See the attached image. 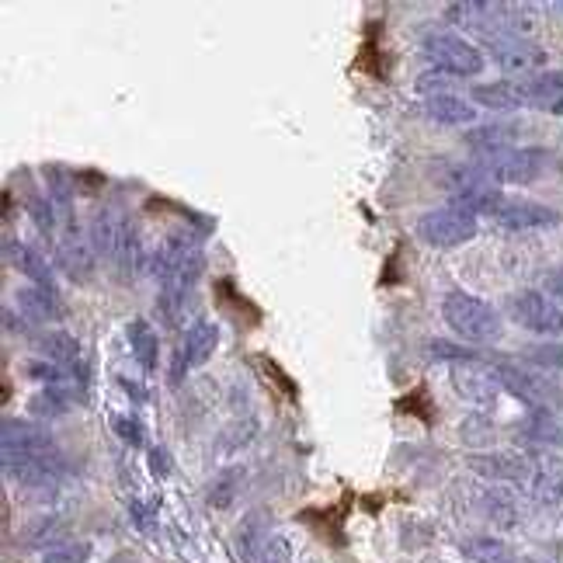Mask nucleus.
I'll use <instances>...</instances> for the list:
<instances>
[{
    "mask_svg": "<svg viewBox=\"0 0 563 563\" xmlns=\"http://www.w3.org/2000/svg\"><path fill=\"white\" fill-rule=\"evenodd\" d=\"M491 53L504 73H536L546 67V49L529 39H515V35H494Z\"/></svg>",
    "mask_w": 563,
    "mask_h": 563,
    "instance_id": "9b49d317",
    "label": "nucleus"
},
{
    "mask_svg": "<svg viewBox=\"0 0 563 563\" xmlns=\"http://www.w3.org/2000/svg\"><path fill=\"white\" fill-rule=\"evenodd\" d=\"M515 140H518L515 122H484V126H473L470 133H466V146H473V150L484 153V157L511 150Z\"/></svg>",
    "mask_w": 563,
    "mask_h": 563,
    "instance_id": "f3484780",
    "label": "nucleus"
},
{
    "mask_svg": "<svg viewBox=\"0 0 563 563\" xmlns=\"http://www.w3.org/2000/svg\"><path fill=\"white\" fill-rule=\"evenodd\" d=\"M525 358L543 369H563V345H536V348H525Z\"/></svg>",
    "mask_w": 563,
    "mask_h": 563,
    "instance_id": "72a5a7b5",
    "label": "nucleus"
},
{
    "mask_svg": "<svg viewBox=\"0 0 563 563\" xmlns=\"http://www.w3.org/2000/svg\"><path fill=\"white\" fill-rule=\"evenodd\" d=\"M49 195H53V202L60 209H67L70 206V181H73V174H67L63 167H49Z\"/></svg>",
    "mask_w": 563,
    "mask_h": 563,
    "instance_id": "473e14b6",
    "label": "nucleus"
},
{
    "mask_svg": "<svg viewBox=\"0 0 563 563\" xmlns=\"http://www.w3.org/2000/svg\"><path fill=\"white\" fill-rule=\"evenodd\" d=\"M470 101L491 112H515V108H529V80H491V84H477L470 91Z\"/></svg>",
    "mask_w": 563,
    "mask_h": 563,
    "instance_id": "4468645a",
    "label": "nucleus"
},
{
    "mask_svg": "<svg viewBox=\"0 0 563 563\" xmlns=\"http://www.w3.org/2000/svg\"><path fill=\"white\" fill-rule=\"evenodd\" d=\"M240 480H244V473L240 470H223L219 477H212V484L206 491L209 508H219V511L230 508L233 497H237V491H240Z\"/></svg>",
    "mask_w": 563,
    "mask_h": 563,
    "instance_id": "a878e982",
    "label": "nucleus"
},
{
    "mask_svg": "<svg viewBox=\"0 0 563 563\" xmlns=\"http://www.w3.org/2000/svg\"><path fill=\"white\" fill-rule=\"evenodd\" d=\"M0 431H4V456L60 459V452H56L53 438H49L42 428H35V424L7 418V421H4V428H0Z\"/></svg>",
    "mask_w": 563,
    "mask_h": 563,
    "instance_id": "f8f14e48",
    "label": "nucleus"
},
{
    "mask_svg": "<svg viewBox=\"0 0 563 563\" xmlns=\"http://www.w3.org/2000/svg\"><path fill=\"white\" fill-rule=\"evenodd\" d=\"M424 112L428 119L442 122V126H470L477 119V105L473 101H463L459 94H438V98L424 101Z\"/></svg>",
    "mask_w": 563,
    "mask_h": 563,
    "instance_id": "aec40b11",
    "label": "nucleus"
},
{
    "mask_svg": "<svg viewBox=\"0 0 563 563\" xmlns=\"http://www.w3.org/2000/svg\"><path fill=\"white\" fill-rule=\"evenodd\" d=\"M466 557H470L473 563H508L511 553L501 539L480 536V539H470V543H466Z\"/></svg>",
    "mask_w": 563,
    "mask_h": 563,
    "instance_id": "bb28decb",
    "label": "nucleus"
},
{
    "mask_svg": "<svg viewBox=\"0 0 563 563\" xmlns=\"http://www.w3.org/2000/svg\"><path fill=\"white\" fill-rule=\"evenodd\" d=\"M497 376L508 393H515L518 400H525L529 407H543V383L532 379L529 372L515 369V365H497Z\"/></svg>",
    "mask_w": 563,
    "mask_h": 563,
    "instance_id": "393cba45",
    "label": "nucleus"
},
{
    "mask_svg": "<svg viewBox=\"0 0 563 563\" xmlns=\"http://www.w3.org/2000/svg\"><path fill=\"white\" fill-rule=\"evenodd\" d=\"M484 515L491 518L497 529H515L522 511H518V497L508 487H494V491H484Z\"/></svg>",
    "mask_w": 563,
    "mask_h": 563,
    "instance_id": "5701e85b",
    "label": "nucleus"
},
{
    "mask_svg": "<svg viewBox=\"0 0 563 563\" xmlns=\"http://www.w3.org/2000/svg\"><path fill=\"white\" fill-rule=\"evenodd\" d=\"M67 407H70V397L63 390H42V393H35V397H32V414H35V418H46V421L63 418V414H67Z\"/></svg>",
    "mask_w": 563,
    "mask_h": 563,
    "instance_id": "c85d7f7f",
    "label": "nucleus"
},
{
    "mask_svg": "<svg viewBox=\"0 0 563 563\" xmlns=\"http://www.w3.org/2000/svg\"><path fill=\"white\" fill-rule=\"evenodd\" d=\"M268 532H265V511H251V515L244 518V525H240L237 532V550L240 557L247 563H261V550H265L268 543Z\"/></svg>",
    "mask_w": 563,
    "mask_h": 563,
    "instance_id": "b1692460",
    "label": "nucleus"
},
{
    "mask_svg": "<svg viewBox=\"0 0 563 563\" xmlns=\"http://www.w3.org/2000/svg\"><path fill=\"white\" fill-rule=\"evenodd\" d=\"M543 292L563 310V268H550V272L543 275Z\"/></svg>",
    "mask_w": 563,
    "mask_h": 563,
    "instance_id": "4c0bfd02",
    "label": "nucleus"
},
{
    "mask_svg": "<svg viewBox=\"0 0 563 563\" xmlns=\"http://www.w3.org/2000/svg\"><path fill=\"white\" fill-rule=\"evenodd\" d=\"M553 7H557V11H563V4H553Z\"/></svg>",
    "mask_w": 563,
    "mask_h": 563,
    "instance_id": "a19ab883",
    "label": "nucleus"
},
{
    "mask_svg": "<svg viewBox=\"0 0 563 563\" xmlns=\"http://www.w3.org/2000/svg\"><path fill=\"white\" fill-rule=\"evenodd\" d=\"M91 244H94V251H98V258L112 261V265L119 268L122 279H136L140 268H150V254H146L140 230H136L119 209H105L94 216Z\"/></svg>",
    "mask_w": 563,
    "mask_h": 563,
    "instance_id": "f257e3e1",
    "label": "nucleus"
},
{
    "mask_svg": "<svg viewBox=\"0 0 563 563\" xmlns=\"http://www.w3.org/2000/svg\"><path fill=\"white\" fill-rule=\"evenodd\" d=\"M529 108L563 112V70H546L529 80Z\"/></svg>",
    "mask_w": 563,
    "mask_h": 563,
    "instance_id": "4be33fe9",
    "label": "nucleus"
},
{
    "mask_svg": "<svg viewBox=\"0 0 563 563\" xmlns=\"http://www.w3.org/2000/svg\"><path fill=\"white\" fill-rule=\"evenodd\" d=\"M442 320L452 327V334H459L470 345H494L504 334L501 313L487 299L470 296V292H449L442 299Z\"/></svg>",
    "mask_w": 563,
    "mask_h": 563,
    "instance_id": "f03ea898",
    "label": "nucleus"
},
{
    "mask_svg": "<svg viewBox=\"0 0 563 563\" xmlns=\"http://www.w3.org/2000/svg\"><path fill=\"white\" fill-rule=\"evenodd\" d=\"M418 237L435 251H452V247H463L477 237L480 219L477 212L463 209V206H442V209H428L418 216L414 223Z\"/></svg>",
    "mask_w": 563,
    "mask_h": 563,
    "instance_id": "7ed1b4c3",
    "label": "nucleus"
},
{
    "mask_svg": "<svg viewBox=\"0 0 563 563\" xmlns=\"http://www.w3.org/2000/svg\"><path fill=\"white\" fill-rule=\"evenodd\" d=\"M56 265L73 282H91L94 272H98V251H94L91 237H80L77 230H70L63 240H56Z\"/></svg>",
    "mask_w": 563,
    "mask_h": 563,
    "instance_id": "ddd939ff",
    "label": "nucleus"
},
{
    "mask_svg": "<svg viewBox=\"0 0 563 563\" xmlns=\"http://www.w3.org/2000/svg\"><path fill=\"white\" fill-rule=\"evenodd\" d=\"M508 313L518 327L539 334V338H560L563 334V310L546 292L522 289L508 299Z\"/></svg>",
    "mask_w": 563,
    "mask_h": 563,
    "instance_id": "423d86ee",
    "label": "nucleus"
},
{
    "mask_svg": "<svg viewBox=\"0 0 563 563\" xmlns=\"http://www.w3.org/2000/svg\"><path fill=\"white\" fill-rule=\"evenodd\" d=\"M452 386H456L466 400H473V404H494L497 393L504 390L501 376H497V365H487V362H480V358L452 365Z\"/></svg>",
    "mask_w": 563,
    "mask_h": 563,
    "instance_id": "1a4fd4ad",
    "label": "nucleus"
},
{
    "mask_svg": "<svg viewBox=\"0 0 563 563\" xmlns=\"http://www.w3.org/2000/svg\"><path fill=\"white\" fill-rule=\"evenodd\" d=\"M126 341H129V352H133V358L140 362L143 372H153L157 369V352H160V341H157V331L150 327V320L136 317L129 320L126 327Z\"/></svg>",
    "mask_w": 563,
    "mask_h": 563,
    "instance_id": "412c9836",
    "label": "nucleus"
},
{
    "mask_svg": "<svg viewBox=\"0 0 563 563\" xmlns=\"http://www.w3.org/2000/svg\"><path fill=\"white\" fill-rule=\"evenodd\" d=\"M480 167L487 171V178L494 185H532L539 174L550 164V153L543 146H522V150H504V153H491V157H480Z\"/></svg>",
    "mask_w": 563,
    "mask_h": 563,
    "instance_id": "39448f33",
    "label": "nucleus"
},
{
    "mask_svg": "<svg viewBox=\"0 0 563 563\" xmlns=\"http://www.w3.org/2000/svg\"><path fill=\"white\" fill-rule=\"evenodd\" d=\"M529 494L536 497V504H543V508L563 504V459L560 456L539 452L536 470H532V480H529Z\"/></svg>",
    "mask_w": 563,
    "mask_h": 563,
    "instance_id": "2eb2a0df",
    "label": "nucleus"
},
{
    "mask_svg": "<svg viewBox=\"0 0 563 563\" xmlns=\"http://www.w3.org/2000/svg\"><path fill=\"white\" fill-rule=\"evenodd\" d=\"M4 261L11 268H18L25 279L42 285V289H53V272H49L46 258H42L39 251H32L28 244H21V240H14V237H4Z\"/></svg>",
    "mask_w": 563,
    "mask_h": 563,
    "instance_id": "dca6fc26",
    "label": "nucleus"
},
{
    "mask_svg": "<svg viewBox=\"0 0 563 563\" xmlns=\"http://www.w3.org/2000/svg\"><path fill=\"white\" fill-rule=\"evenodd\" d=\"M470 470L480 473L491 484H508V487H529L532 470H536V456H525L515 449H497V452H477L470 456Z\"/></svg>",
    "mask_w": 563,
    "mask_h": 563,
    "instance_id": "0eeeda50",
    "label": "nucleus"
},
{
    "mask_svg": "<svg viewBox=\"0 0 563 563\" xmlns=\"http://www.w3.org/2000/svg\"><path fill=\"white\" fill-rule=\"evenodd\" d=\"M35 348L42 352V358L60 369H77L80 372V345L73 341V334L67 331H42L35 338Z\"/></svg>",
    "mask_w": 563,
    "mask_h": 563,
    "instance_id": "6ab92c4d",
    "label": "nucleus"
},
{
    "mask_svg": "<svg viewBox=\"0 0 563 563\" xmlns=\"http://www.w3.org/2000/svg\"><path fill=\"white\" fill-rule=\"evenodd\" d=\"M508 563H536V560H529V557H511Z\"/></svg>",
    "mask_w": 563,
    "mask_h": 563,
    "instance_id": "ea45409f",
    "label": "nucleus"
},
{
    "mask_svg": "<svg viewBox=\"0 0 563 563\" xmlns=\"http://www.w3.org/2000/svg\"><path fill=\"white\" fill-rule=\"evenodd\" d=\"M14 303H18V310H21V317H25V320H39V324H49V320L60 317L56 289L28 285V289H18V292H14Z\"/></svg>",
    "mask_w": 563,
    "mask_h": 563,
    "instance_id": "a211bd4d",
    "label": "nucleus"
},
{
    "mask_svg": "<svg viewBox=\"0 0 563 563\" xmlns=\"http://www.w3.org/2000/svg\"><path fill=\"white\" fill-rule=\"evenodd\" d=\"M150 470H153V477H167V473H171V463H167L164 449H150Z\"/></svg>",
    "mask_w": 563,
    "mask_h": 563,
    "instance_id": "58836bf2",
    "label": "nucleus"
},
{
    "mask_svg": "<svg viewBox=\"0 0 563 563\" xmlns=\"http://www.w3.org/2000/svg\"><path fill=\"white\" fill-rule=\"evenodd\" d=\"M91 560V543L84 539H70V543H56L42 550V563H87Z\"/></svg>",
    "mask_w": 563,
    "mask_h": 563,
    "instance_id": "cd10ccee",
    "label": "nucleus"
},
{
    "mask_svg": "<svg viewBox=\"0 0 563 563\" xmlns=\"http://www.w3.org/2000/svg\"><path fill=\"white\" fill-rule=\"evenodd\" d=\"M28 376L46 383V390H63V383H67V369H60L53 362H32L28 365Z\"/></svg>",
    "mask_w": 563,
    "mask_h": 563,
    "instance_id": "7c9ffc66",
    "label": "nucleus"
},
{
    "mask_svg": "<svg viewBox=\"0 0 563 563\" xmlns=\"http://www.w3.org/2000/svg\"><path fill=\"white\" fill-rule=\"evenodd\" d=\"M424 60L445 77H477L484 70V53L456 32H431L421 42Z\"/></svg>",
    "mask_w": 563,
    "mask_h": 563,
    "instance_id": "20e7f679",
    "label": "nucleus"
},
{
    "mask_svg": "<svg viewBox=\"0 0 563 563\" xmlns=\"http://www.w3.org/2000/svg\"><path fill=\"white\" fill-rule=\"evenodd\" d=\"M431 355H435V358H452V365L470 362V358H473V352H466V348H459V345H449V341H431Z\"/></svg>",
    "mask_w": 563,
    "mask_h": 563,
    "instance_id": "e433bc0d",
    "label": "nucleus"
},
{
    "mask_svg": "<svg viewBox=\"0 0 563 563\" xmlns=\"http://www.w3.org/2000/svg\"><path fill=\"white\" fill-rule=\"evenodd\" d=\"M216 345H219V324H216V320H195V324L188 327L181 348L174 352L171 383L178 386L181 376H185L188 369H199V365H206L212 358V352H216Z\"/></svg>",
    "mask_w": 563,
    "mask_h": 563,
    "instance_id": "6e6552de",
    "label": "nucleus"
},
{
    "mask_svg": "<svg viewBox=\"0 0 563 563\" xmlns=\"http://www.w3.org/2000/svg\"><path fill=\"white\" fill-rule=\"evenodd\" d=\"M63 522L56 515H46V518H35L32 529L25 532V543L28 546H56V536H60Z\"/></svg>",
    "mask_w": 563,
    "mask_h": 563,
    "instance_id": "c756f323",
    "label": "nucleus"
},
{
    "mask_svg": "<svg viewBox=\"0 0 563 563\" xmlns=\"http://www.w3.org/2000/svg\"><path fill=\"white\" fill-rule=\"evenodd\" d=\"M261 563H292V543L285 536H272L261 550Z\"/></svg>",
    "mask_w": 563,
    "mask_h": 563,
    "instance_id": "c9c22d12",
    "label": "nucleus"
},
{
    "mask_svg": "<svg viewBox=\"0 0 563 563\" xmlns=\"http://www.w3.org/2000/svg\"><path fill=\"white\" fill-rule=\"evenodd\" d=\"M112 428H115V435L122 438L126 445H143V435H146V428H143V421L140 418H133V414H119V418L112 421Z\"/></svg>",
    "mask_w": 563,
    "mask_h": 563,
    "instance_id": "2f4dec72",
    "label": "nucleus"
},
{
    "mask_svg": "<svg viewBox=\"0 0 563 563\" xmlns=\"http://www.w3.org/2000/svg\"><path fill=\"white\" fill-rule=\"evenodd\" d=\"M494 223L501 230L511 233H525V230H546V226H557L560 223V212L543 206V202H529V199H508L497 206L494 212Z\"/></svg>",
    "mask_w": 563,
    "mask_h": 563,
    "instance_id": "9d476101",
    "label": "nucleus"
},
{
    "mask_svg": "<svg viewBox=\"0 0 563 563\" xmlns=\"http://www.w3.org/2000/svg\"><path fill=\"white\" fill-rule=\"evenodd\" d=\"M28 212H32V219H35V226H39V233L53 237V230H56L53 202H46V199H32V202H28Z\"/></svg>",
    "mask_w": 563,
    "mask_h": 563,
    "instance_id": "f704fd0d",
    "label": "nucleus"
}]
</instances>
